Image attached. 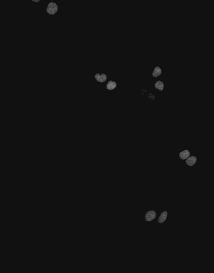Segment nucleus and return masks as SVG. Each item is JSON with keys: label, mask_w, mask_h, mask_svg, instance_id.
Returning a JSON list of instances; mask_svg holds the SVG:
<instances>
[{"label": "nucleus", "mask_w": 214, "mask_h": 273, "mask_svg": "<svg viewBox=\"0 0 214 273\" xmlns=\"http://www.w3.org/2000/svg\"><path fill=\"white\" fill-rule=\"evenodd\" d=\"M58 12V5L54 2H50L47 7V13L50 15H54Z\"/></svg>", "instance_id": "f257e3e1"}, {"label": "nucleus", "mask_w": 214, "mask_h": 273, "mask_svg": "<svg viewBox=\"0 0 214 273\" xmlns=\"http://www.w3.org/2000/svg\"><path fill=\"white\" fill-rule=\"evenodd\" d=\"M94 78L96 79V80L97 82H100V83H104L107 80V75L105 73H96L95 76H94Z\"/></svg>", "instance_id": "f03ea898"}, {"label": "nucleus", "mask_w": 214, "mask_h": 273, "mask_svg": "<svg viewBox=\"0 0 214 273\" xmlns=\"http://www.w3.org/2000/svg\"><path fill=\"white\" fill-rule=\"evenodd\" d=\"M156 216H157V213H156L155 211H150V212H148L146 214V216H145V219H146V221H148V222H150V221L154 220V218H156Z\"/></svg>", "instance_id": "7ed1b4c3"}, {"label": "nucleus", "mask_w": 214, "mask_h": 273, "mask_svg": "<svg viewBox=\"0 0 214 273\" xmlns=\"http://www.w3.org/2000/svg\"><path fill=\"white\" fill-rule=\"evenodd\" d=\"M197 162V158L195 156H189L185 159V162L189 166H193Z\"/></svg>", "instance_id": "20e7f679"}, {"label": "nucleus", "mask_w": 214, "mask_h": 273, "mask_svg": "<svg viewBox=\"0 0 214 273\" xmlns=\"http://www.w3.org/2000/svg\"><path fill=\"white\" fill-rule=\"evenodd\" d=\"M189 156H190V152L188 150H185V151L179 153V157L182 160H185Z\"/></svg>", "instance_id": "39448f33"}, {"label": "nucleus", "mask_w": 214, "mask_h": 273, "mask_svg": "<svg viewBox=\"0 0 214 273\" xmlns=\"http://www.w3.org/2000/svg\"><path fill=\"white\" fill-rule=\"evenodd\" d=\"M116 87H117V83L114 80H110L107 84L106 88L107 90H114L116 88Z\"/></svg>", "instance_id": "423d86ee"}, {"label": "nucleus", "mask_w": 214, "mask_h": 273, "mask_svg": "<svg viewBox=\"0 0 214 273\" xmlns=\"http://www.w3.org/2000/svg\"><path fill=\"white\" fill-rule=\"evenodd\" d=\"M161 74H162V69H161V68L160 66H156V67L154 68V69L153 73H152L153 77H157L161 76Z\"/></svg>", "instance_id": "0eeeda50"}, {"label": "nucleus", "mask_w": 214, "mask_h": 273, "mask_svg": "<svg viewBox=\"0 0 214 273\" xmlns=\"http://www.w3.org/2000/svg\"><path fill=\"white\" fill-rule=\"evenodd\" d=\"M154 87L156 89H158L160 91H163V88H164V84L161 81V80H158L154 84Z\"/></svg>", "instance_id": "6e6552de"}, {"label": "nucleus", "mask_w": 214, "mask_h": 273, "mask_svg": "<svg viewBox=\"0 0 214 273\" xmlns=\"http://www.w3.org/2000/svg\"><path fill=\"white\" fill-rule=\"evenodd\" d=\"M167 218V212H162L161 216H160V218H158V222L160 223H163L165 222V220Z\"/></svg>", "instance_id": "1a4fd4ad"}, {"label": "nucleus", "mask_w": 214, "mask_h": 273, "mask_svg": "<svg viewBox=\"0 0 214 273\" xmlns=\"http://www.w3.org/2000/svg\"><path fill=\"white\" fill-rule=\"evenodd\" d=\"M33 2H40V0H33Z\"/></svg>", "instance_id": "9d476101"}]
</instances>
